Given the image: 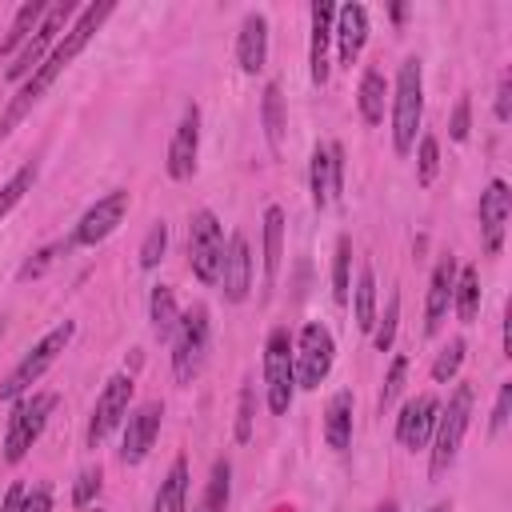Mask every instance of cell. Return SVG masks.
Returning <instances> with one entry per match:
<instances>
[{"instance_id": "cell-6", "label": "cell", "mask_w": 512, "mask_h": 512, "mask_svg": "<svg viewBox=\"0 0 512 512\" xmlns=\"http://www.w3.org/2000/svg\"><path fill=\"white\" fill-rule=\"evenodd\" d=\"M56 392H32V396H20L12 416H8V432H4V460L8 464H20L28 456V448L40 440L52 408H56Z\"/></svg>"}, {"instance_id": "cell-30", "label": "cell", "mask_w": 512, "mask_h": 512, "mask_svg": "<svg viewBox=\"0 0 512 512\" xmlns=\"http://www.w3.org/2000/svg\"><path fill=\"white\" fill-rule=\"evenodd\" d=\"M260 116H264V136H268V148L280 156L284 148V96H280V84H264V100H260Z\"/></svg>"}, {"instance_id": "cell-3", "label": "cell", "mask_w": 512, "mask_h": 512, "mask_svg": "<svg viewBox=\"0 0 512 512\" xmlns=\"http://www.w3.org/2000/svg\"><path fill=\"white\" fill-rule=\"evenodd\" d=\"M424 120V72L420 60L408 56L396 72V88H392V148L396 156H408L416 148V132Z\"/></svg>"}, {"instance_id": "cell-11", "label": "cell", "mask_w": 512, "mask_h": 512, "mask_svg": "<svg viewBox=\"0 0 512 512\" xmlns=\"http://www.w3.org/2000/svg\"><path fill=\"white\" fill-rule=\"evenodd\" d=\"M124 216H128V192L124 188H112L108 196H100L80 220H76V228H72V248H96V244H104L120 224H124Z\"/></svg>"}, {"instance_id": "cell-29", "label": "cell", "mask_w": 512, "mask_h": 512, "mask_svg": "<svg viewBox=\"0 0 512 512\" xmlns=\"http://www.w3.org/2000/svg\"><path fill=\"white\" fill-rule=\"evenodd\" d=\"M44 12H48L44 0H28V4L16 12V20H12V28H8V36H4V44H0V52H4V56H16V52L24 48V40L36 32V24L44 20Z\"/></svg>"}, {"instance_id": "cell-28", "label": "cell", "mask_w": 512, "mask_h": 512, "mask_svg": "<svg viewBox=\"0 0 512 512\" xmlns=\"http://www.w3.org/2000/svg\"><path fill=\"white\" fill-rule=\"evenodd\" d=\"M452 308L464 324H472L480 316V272L472 264H464L456 272V288H452Z\"/></svg>"}, {"instance_id": "cell-1", "label": "cell", "mask_w": 512, "mask_h": 512, "mask_svg": "<svg viewBox=\"0 0 512 512\" xmlns=\"http://www.w3.org/2000/svg\"><path fill=\"white\" fill-rule=\"evenodd\" d=\"M112 12H116V4H112V0H100V4L80 8V16H76V20H72V28L64 32V40L52 48V56H48V60H44V64H40V68L20 84V92L8 100V108H4V116H0V140H4V136H8V132H12V128H16V124H20V120L40 104V100H44V92L56 84V76H60V72H64V68H68L84 48H88V40L100 32V24H104Z\"/></svg>"}, {"instance_id": "cell-42", "label": "cell", "mask_w": 512, "mask_h": 512, "mask_svg": "<svg viewBox=\"0 0 512 512\" xmlns=\"http://www.w3.org/2000/svg\"><path fill=\"white\" fill-rule=\"evenodd\" d=\"M468 128H472V100L460 96L456 108H452V120H448V136H452L456 144H464V140H468Z\"/></svg>"}, {"instance_id": "cell-23", "label": "cell", "mask_w": 512, "mask_h": 512, "mask_svg": "<svg viewBox=\"0 0 512 512\" xmlns=\"http://www.w3.org/2000/svg\"><path fill=\"white\" fill-rule=\"evenodd\" d=\"M324 440L336 452H344L352 444V392L348 388L332 392V400L324 408Z\"/></svg>"}, {"instance_id": "cell-20", "label": "cell", "mask_w": 512, "mask_h": 512, "mask_svg": "<svg viewBox=\"0 0 512 512\" xmlns=\"http://www.w3.org/2000/svg\"><path fill=\"white\" fill-rule=\"evenodd\" d=\"M332 36H336L340 64L352 68V64L360 60V52H364V40H368V8H364V4H344V8H336Z\"/></svg>"}, {"instance_id": "cell-31", "label": "cell", "mask_w": 512, "mask_h": 512, "mask_svg": "<svg viewBox=\"0 0 512 512\" xmlns=\"http://www.w3.org/2000/svg\"><path fill=\"white\" fill-rule=\"evenodd\" d=\"M352 316H356V328H360V332H372V328H376V272H372V264H360Z\"/></svg>"}, {"instance_id": "cell-17", "label": "cell", "mask_w": 512, "mask_h": 512, "mask_svg": "<svg viewBox=\"0 0 512 512\" xmlns=\"http://www.w3.org/2000/svg\"><path fill=\"white\" fill-rule=\"evenodd\" d=\"M456 272H460V264H456V256H452V252H444V256L436 260V268H432L428 300H424V332H428V336H436V332H440V324H444V316H448V308H452Z\"/></svg>"}, {"instance_id": "cell-32", "label": "cell", "mask_w": 512, "mask_h": 512, "mask_svg": "<svg viewBox=\"0 0 512 512\" xmlns=\"http://www.w3.org/2000/svg\"><path fill=\"white\" fill-rule=\"evenodd\" d=\"M228 496H232V464L228 460H216L196 512H228Z\"/></svg>"}, {"instance_id": "cell-43", "label": "cell", "mask_w": 512, "mask_h": 512, "mask_svg": "<svg viewBox=\"0 0 512 512\" xmlns=\"http://www.w3.org/2000/svg\"><path fill=\"white\" fill-rule=\"evenodd\" d=\"M252 400H256V392H252V384H244V392H240V416H236V440L240 444L252 440Z\"/></svg>"}, {"instance_id": "cell-15", "label": "cell", "mask_w": 512, "mask_h": 512, "mask_svg": "<svg viewBox=\"0 0 512 512\" xmlns=\"http://www.w3.org/2000/svg\"><path fill=\"white\" fill-rule=\"evenodd\" d=\"M160 420H164V404L160 400H148V404L128 412V420H124V448H120L124 464H140L152 452V444L160 436Z\"/></svg>"}, {"instance_id": "cell-26", "label": "cell", "mask_w": 512, "mask_h": 512, "mask_svg": "<svg viewBox=\"0 0 512 512\" xmlns=\"http://www.w3.org/2000/svg\"><path fill=\"white\" fill-rule=\"evenodd\" d=\"M148 320H152L156 340H172V332L180 324V304H176V292L168 284H156L152 288V296H148Z\"/></svg>"}, {"instance_id": "cell-24", "label": "cell", "mask_w": 512, "mask_h": 512, "mask_svg": "<svg viewBox=\"0 0 512 512\" xmlns=\"http://www.w3.org/2000/svg\"><path fill=\"white\" fill-rule=\"evenodd\" d=\"M280 264H284V212L272 204L264 212V292L276 288Z\"/></svg>"}, {"instance_id": "cell-10", "label": "cell", "mask_w": 512, "mask_h": 512, "mask_svg": "<svg viewBox=\"0 0 512 512\" xmlns=\"http://www.w3.org/2000/svg\"><path fill=\"white\" fill-rule=\"evenodd\" d=\"M76 16V4H68V0H56V4H48V12H44V20L36 24V32L24 40V48L12 56V64H8V80H28L48 56H52V48H56V36H60V28L68 24Z\"/></svg>"}, {"instance_id": "cell-7", "label": "cell", "mask_w": 512, "mask_h": 512, "mask_svg": "<svg viewBox=\"0 0 512 512\" xmlns=\"http://www.w3.org/2000/svg\"><path fill=\"white\" fill-rule=\"evenodd\" d=\"M188 268L200 284H220V268H224V228L216 220V212L200 208L188 220Z\"/></svg>"}, {"instance_id": "cell-12", "label": "cell", "mask_w": 512, "mask_h": 512, "mask_svg": "<svg viewBox=\"0 0 512 512\" xmlns=\"http://www.w3.org/2000/svg\"><path fill=\"white\" fill-rule=\"evenodd\" d=\"M132 376L128 372H116V376H108V384L100 388V396H96V408H92V420H88V448H100L108 436H112V428L128 416V404H132Z\"/></svg>"}, {"instance_id": "cell-9", "label": "cell", "mask_w": 512, "mask_h": 512, "mask_svg": "<svg viewBox=\"0 0 512 512\" xmlns=\"http://www.w3.org/2000/svg\"><path fill=\"white\" fill-rule=\"evenodd\" d=\"M264 396L272 416H288L292 396H296V376H292V336L288 328H272L264 340Z\"/></svg>"}, {"instance_id": "cell-33", "label": "cell", "mask_w": 512, "mask_h": 512, "mask_svg": "<svg viewBox=\"0 0 512 512\" xmlns=\"http://www.w3.org/2000/svg\"><path fill=\"white\" fill-rule=\"evenodd\" d=\"M36 176H40L36 160H28L24 168H16V172H12V180H8L4 188H0V220H4V216H8V212H12V208H16V204H20V200H24L28 192H32Z\"/></svg>"}, {"instance_id": "cell-27", "label": "cell", "mask_w": 512, "mask_h": 512, "mask_svg": "<svg viewBox=\"0 0 512 512\" xmlns=\"http://www.w3.org/2000/svg\"><path fill=\"white\" fill-rule=\"evenodd\" d=\"M384 96H388V84L376 68H368L360 76V88H356V104H360V116L364 124H384Z\"/></svg>"}, {"instance_id": "cell-35", "label": "cell", "mask_w": 512, "mask_h": 512, "mask_svg": "<svg viewBox=\"0 0 512 512\" xmlns=\"http://www.w3.org/2000/svg\"><path fill=\"white\" fill-rule=\"evenodd\" d=\"M436 172H440V144H436L432 132H424L420 144H416V180L428 188L436 180Z\"/></svg>"}, {"instance_id": "cell-41", "label": "cell", "mask_w": 512, "mask_h": 512, "mask_svg": "<svg viewBox=\"0 0 512 512\" xmlns=\"http://www.w3.org/2000/svg\"><path fill=\"white\" fill-rule=\"evenodd\" d=\"M68 248H72V240H60V244L40 248V252H36V256H32V260H28V264L16 272V276H20V280H36V276H44V272L56 264V256H60V252H68Z\"/></svg>"}, {"instance_id": "cell-37", "label": "cell", "mask_w": 512, "mask_h": 512, "mask_svg": "<svg viewBox=\"0 0 512 512\" xmlns=\"http://www.w3.org/2000/svg\"><path fill=\"white\" fill-rule=\"evenodd\" d=\"M404 376H408V356H392V364H388V376H384V388H380V400H376V408H380V416L396 404V396L404 392Z\"/></svg>"}, {"instance_id": "cell-18", "label": "cell", "mask_w": 512, "mask_h": 512, "mask_svg": "<svg viewBox=\"0 0 512 512\" xmlns=\"http://www.w3.org/2000/svg\"><path fill=\"white\" fill-rule=\"evenodd\" d=\"M436 416H440V400L432 396V392H424V396H416V400H408L404 408H400V416H396V440L404 444V448H424L428 440H432V428H436Z\"/></svg>"}, {"instance_id": "cell-40", "label": "cell", "mask_w": 512, "mask_h": 512, "mask_svg": "<svg viewBox=\"0 0 512 512\" xmlns=\"http://www.w3.org/2000/svg\"><path fill=\"white\" fill-rule=\"evenodd\" d=\"M100 484H104V472H100V464L84 468V472L76 476V484H72V504H76V508H88V504L100 496Z\"/></svg>"}, {"instance_id": "cell-36", "label": "cell", "mask_w": 512, "mask_h": 512, "mask_svg": "<svg viewBox=\"0 0 512 512\" xmlns=\"http://www.w3.org/2000/svg\"><path fill=\"white\" fill-rule=\"evenodd\" d=\"M396 320H400V292H392L384 316H376V328H372L376 352H388V348H392V340H396Z\"/></svg>"}, {"instance_id": "cell-21", "label": "cell", "mask_w": 512, "mask_h": 512, "mask_svg": "<svg viewBox=\"0 0 512 512\" xmlns=\"http://www.w3.org/2000/svg\"><path fill=\"white\" fill-rule=\"evenodd\" d=\"M332 20H336V4L316 0L312 4V40H308V76L316 88L328 84V44H332Z\"/></svg>"}, {"instance_id": "cell-8", "label": "cell", "mask_w": 512, "mask_h": 512, "mask_svg": "<svg viewBox=\"0 0 512 512\" xmlns=\"http://www.w3.org/2000/svg\"><path fill=\"white\" fill-rule=\"evenodd\" d=\"M332 356H336V344H332V332L324 324H304L300 336L292 340V376H296V388L312 392L324 384V376L332 372Z\"/></svg>"}, {"instance_id": "cell-16", "label": "cell", "mask_w": 512, "mask_h": 512, "mask_svg": "<svg viewBox=\"0 0 512 512\" xmlns=\"http://www.w3.org/2000/svg\"><path fill=\"white\" fill-rule=\"evenodd\" d=\"M196 156H200V108L184 104V116H180V124L172 132V144H168V176L172 180H192Z\"/></svg>"}, {"instance_id": "cell-45", "label": "cell", "mask_w": 512, "mask_h": 512, "mask_svg": "<svg viewBox=\"0 0 512 512\" xmlns=\"http://www.w3.org/2000/svg\"><path fill=\"white\" fill-rule=\"evenodd\" d=\"M20 512H52V488L48 484L28 488L24 500H20Z\"/></svg>"}, {"instance_id": "cell-47", "label": "cell", "mask_w": 512, "mask_h": 512, "mask_svg": "<svg viewBox=\"0 0 512 512\" xmlns=\"http://www.w3.org/2000/svg\"><path fill=\"white\" fill-rule=\"evenodd\" d=\"M24 484H12L8 492H4V500H0V512H20V500H24Z\"/></svg>"}, {"instance_id": "cell-22", "label": "cell", "mask_w": 512, "mask_h": 512, "mask_svg": "<svg viewBox=\"0 0 512 512\" xmlns=\"http://www.w3.org/2000/svg\"><path fill=\"white\" fill-rule=\"evenodd\" d=\"M264 60H268V20H264V12H248L240 20V36H236V64H240V72L256 76L264 68Z\"/></svg>"}, {"instance_id": "cell-44", "label": "cell", "mask_w": 512, "mask_h": 512, "mask_svg": "<svg viewBox=\"0 0 512 512\" xmlns=\"http://www.w3.org/2000/svg\"><path fill=\"white\" fill-rule=\"evenodd\" d=\"M508 408H512V384H500V392H496V408H492V420H488V432H492V436L504 432V424H508Z\"/></svg>"}, {"instance_id": "cell-25", "label": "cell", "mask_w": 512, "mask_h": 512, "mask_svg": "<svg viewBox=\"0 0 512 512\" xmlns=\"http://www.w3.org/2000/svg\"><path fill=\"white\" fill-rule=\"evenodd\" d=\"M152 512H188V460L184 456H176L168 476L160 480Z\"/></svg>"}, {"instance_id": "cell-38", "label": "cell", "mask_w": 512, "mask_h": 512, "mask_svg": "<svg viewBox=\"0 0 512 512\" xmlns=\"http://www.w3.org/2000/svg\"><path fill=\"white\" fill-rule=\"evenodd\" d=\"M460 364H464V340L456 336V340H448V344L440 348V356H436V364H432V380H436V384H448V380L460 372Z\"/></svg>"}, {"instance_id": "cell-34", "label": "cell", "mask_w": 512, "mask_h": 512, "mask_svg": "<svg viewBox=\"0 0 512 512\" xmlns=\"http://www.w3.org/2000/svg\"><path fill=\"white\" fill-rule=\"evenodd\" d=\"M348 268H352V240L336 236V256H332V300L348 304Z\"/></svg>"}, {"instance_id": "cell-4", "label": "cell", "mask_w": 512, "mask_h": 512, "mask_svg": "<svg viewBox=\"0 0 512 512\" xmlns=\"http://www.w3.org/2000/svg\"><path fill=\"white\" fill-rule=\"evenodd\" d=\"M72 336H76V324H72V320H60L52 332H44V336L36 340V348H32V352L8 372V380L0 384V400H20V396L60 360V352L72 344Z\"/></svg>"}, {"instance_id": "cell-19", "label": "cell", "mask_w": 512, "mask_h": 512, "mask_svg": "<svg viewBox=\"0 0 512 512\" xmlns=\"http://www.w3.org/2000/svg\"><path fill=\"white\" fill-rule=\"evenodd\" d=\"M220 284H224V300L240 304L252 292V248L244 232H232V240L224 244V268H220Z\"/></svg>"}, {"instance_id": "cell-46", "label": "cell", "mask_w": 512, "mask_h": 512, "mask_svg": "<svg viewBox=\"0 0 512 512\" xmlns=\"http://www.w3.org/2000/svg\"><path fill=\"white\" fill-rule=\"evenodd\" d=\"M496 120H500V124L512 120V76H508V72H504L500 84H496Z\"/></svg>"}, {"instance_id": "cell-48", "label": "cell", "mask_w": 512, "mask_h": 512, "mask_svg": "<svg viewBox=\"0 0 512 512\" xmlns=\"http://www.w3.org/2000/svg\"><path fill=\"white\" fill-rule=\"evenodd\" d=\"M372 512H400V508H396V504L388 500V504H380V508H372Z\"/></svg>"}, {"instance_id": "cell-49", "label": "cell", "mask_w": 512, "mask_h": 512, "mask_svg": "<svg viewBox=\"0 0 512 512\" xmlns=\"http://www.w3.org/2000/svg\"><path fill=\"white\" fill-rule=\"evenodd\" d=\"M428 512H452V504H432Z\"/></svg>"}, {"instance_id": "cell-5", "label": "cell", "mask_w": 512, "mask_h": 512, "mask_svg": "<svg viewBox=\"0 0 512 512\" xmlns=\"http://www.w3.org/2000/svg\"><path fill=\"white\" fill-rule=\"evenodd\" d=\"M208 308L204 304H192L188 312H180V324L172 332V376L176 384H192L204 368V356H208Z\"/></svg>"}, {"instance_id": "cell-14", "label": "cell", "mask_w": 512, "mask_h": 512, "mask_svg": "<svg viewBox=\"0 0 512 512\" xmlns=\"http://www.w3.org/2000/svg\"><path fill=\"white\" fill-rule=\"evenodd\" d=\"M508 216H512V188L504 180H488V188L480 192V244L488 256H500Z\"/></svg>"}, {"instance_id": "cell-13", "label": "cell", "mask_w": 512, "mask_h": 512, "mask_svg": "<svg viewBox=\"0 0 512 512\" xmlns=\"http://www.w3.org/2000/svg\"><path fill=\"white\" fill-rule=\"evenodd\" d=\"M308 192H312V208L316 212H324L344 192V148L340 144H316L312 148Z\"/></svg>"}, {"instance_id": "cell-39", "label": "cell", "mask_w": 512, "mask_h": 512, "mask_svg": "<svg viewBox=\"0 0 512 512\" xmlns=\"http://www.w3.org/2000/svg\"><path fill=\"white\" fill-rule=\"evenodd\" d=\"M164 248H168V224L164 220H156L152 228H148V236H144V244H140V268H156L160 260H164Z\"/></svg>"}, {"instance_id": "cell-2", "label": "cell", "mask_w": 512, "mask_h": 512, "mask_svg": "<svg viewBox=\"0 0 512 512\" xmlns=\"http://www.w3.org/2000/svg\"><path fill=\"white\" fill-rule=\"evenodd\" d=\"M472 384H456L452 388V396H448V408H440V416H436V428H432V456H428V476L432 480H440L452 464H456V456H460V444H464V432H468V424H472Z\"/></svg>"}]
</instances>
